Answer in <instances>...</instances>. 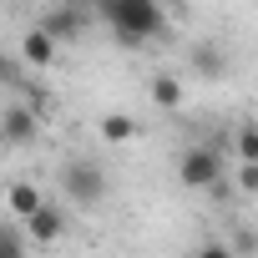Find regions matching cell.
Returning <instances> with one entry per match:
<instances>
[{"instance_id": "4", "label": "cell", "mask_w": 258, "mask_h": 258, "mask_svg": "<svg viewBox=\"0 0 258 258\" xmlns=\"http://www.w3.org/2000/svg\"><path fill=\"white\" fill-rule=\"evenodd\" d=\"M91 26V11L86 6H51L46 16H41V31L61 46V41H81V31Z\"/></svg>"}, {"instance_id": "5", "label": "cell", "mask_w": 258, "mask_h": 258, "mask_svg": "<svg viewBox=\"0 0 258 258\" xmlns=\"http://www.w3.org/2000/svg\"><path fill=\"white\" fill-rule=\"evenodd\" d=\"M0 142L6 147H26V142H36V106H6L0 111Z\"/></svg>"}, {"instance_id": "6", "label": "cell", "mask_w": 258, "mask_h": 258, "mask_svg": "<svg viewBox=\"0 0 258 258\" xmlns=\"http://www.w3.org/2000/svg\"><path fill=\"white\" fill-rule=\"evenodd\" d=\"M21 233H26V243H56V238L66 233V213H61L56 203H46L36 218H26V228H21Z\"/></svg>"}, {"instance_id": "11", "label": "cell", "mask_w": 258, "mask_h": 258, "mask_svg": "<svg viewBox=\"0 0 258 258\" xmlns=\"http://www.w3.org/2000/svg\"><path fill=\"white\" fill-rule=\"evenodd\" d=\"M137 137V121L126 111H106L101 116V142H132Z\"/></svg>"}, {"instance_id": "10", "label": "cell", "mask_w": 258, "mask_h": 258, "mask_svg": "<svg viewBox=\"0 0 258 258\" xmlns=\"http://www.w3.org/2000/svg\"><path fill=\"white\" fill-rule=\"evenodd\" d=\"M233 152H238V167H258V121H238Z\"/></svg>"}, {"instance_id": "8", "label": "cell", "mask_w": 258, "mask_h": 258, "mask_svg": "<svg viewBox=\"0 0 258 258\" xmlns=\"http://www.w3.org/2000/svg\"><path fill=\"white\" fill-rule=\"evenodd\" d=\"M6 203H11V213H16L21 223H26V218H36V213L46 208V198H41V187H36V182H11Z\"/></svg>"}, {"instance_id": "2", "label": "cell", "mask_w": 258, "mask_h": 258, "mask_svg": "<svg viewBox=\"0 0 258 258\" xmlns=\"http://www.w3.org/2000/svg\"><path fill=\"white\" fill-rule=\"evenodd\" d=\"M61 192H66V203H76V208H96V203L106 198V172H101L96 162H86V157H71V162L61 167Z\"/></svg>"}, {"instance_id": "7", "label": "cell", "mask_w": 258, "mask_h": 258, "mask_svg": "<svg viewBox=\"0 0 258 258\" xmlns=\"http://www.w3.org/2000/svg\"><path fill=\"white\" fill-rule=\"evenodd\" d=\"M56 51H61V46H56L41 26H36V31H26V41H21V61H26V66H36V71H46V66L56 61Z\"/></svg>"}, {"instance_id": "13", "label": "cell", "mask_w": 258, "mask_h": 258, "mask_svg": "<svg viewBox=\"0 0 258 258\" xmlns=\"http://www.w3.org/2000/svg\"><path fill=\"white\" fill-rule=\"evenodd\" d=\"M0 258H26V233L21 228H0Z\"/></svg>"}, {"instance_id": "3", "label": "cell", "mask_w": 258, "mask_h": 258, "mask_svg": "<svg viewBox=\"0 0 258 258\" xmlns=\"http://www.w3.org/2000/svg\"><path fill=\"white\" fill-rule=\"evenodd\" d=\"M177 182L182 187H218L223 182V152L218 147H187L177 162Z\"/></svg>"}, {"instance_id": "12", "label": "cell", "mask_w": 258, "mask_h": 258, "mask_svg": "<svg viewBox=\"0 0 258 258\" xmlns=\"http://www.w3.org/2000/svg\"><path fill=\"white\" fill-rule=\"evenodd\" d=\"M192 66H198L203 76H223V71H228V56H223L213 41H198V46H192Z\"/></svg>"}, {"instance_id": "9", "label": "cell", "mask_w": 258, "mask_h": 258, "mask_svg": "<svg viewBox=\"0 0 258 258\" xmlns=\"http://www.w3.org/2000/svg\"><path fill=\"white\" fill-rule=\"evenodd\" d=\"M152 101H157L162 111H177V106L187 101V86H182L177 76H167V71H162V76H152Z\"/></svg>"}, {"instance_id": "14", "label": "cell", "mask_w": 258, "mask_h": 258, "mask_svg": "<svg viewBox=\"0 0 258 258\" xmlns=\"http://www.w3.org/2000/svg\"><path fill=\"white\" fill-rule=\"evenodd\" d=\"M198 258H238V253H233V243H223V238H208V243L198 248Z\"/></svg>"}, {"instance_id": "15", "label": "cell", "mask_w": 258, "mask_h": 258, "mask_svg": "<svg viewBox=\"0 0 258 258\" xmlns=\"http://www.w3.org/2000/svg\"><path fill=\"white\" fill-rule=\"evenodd\" d=\"M233 253H238V258H243V253H258V238H253V233L243 228V233L233 238Z\"/></svg>"}, {"instance_id": "1", "label": "cell", "mask_w": 258, "mask_h": 258, "mask_svg": "<svg viewBox=\"0 0 258 258\" xmlns=\"http://www.w3.org/2000/svg\"><path fill=\"white\" fill-rule=\"evenodd\" d=\"M126 46H142V41H157L162 36V26H167V16H162V6L157 0H106V6L96 11Z\"/></svg>"}, {"instance_id": "16", "label": "cell", "mask_w": 258, "mask_h": 258, "mask_svg": "<svg viewBox=\"0 0 258 258\" xmlns=\"http://www.w3.org/2000/svg\"><path fill=\"white\" fill-rule=\"evenodd\" d=\"M238 187L243 192H258V167H238Z\"/></svg>"}]
</instances>
